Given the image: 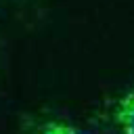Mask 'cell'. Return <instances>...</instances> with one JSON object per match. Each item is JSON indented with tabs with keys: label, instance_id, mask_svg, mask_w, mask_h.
<instances>
[{
	"label": "cell",
	"instance_id": "obj_2",
	"mask_svg": "<svg viewBox=\"0 0 134 134\" xmlns=\"http://www.w3.org/2000/svg\"><path fill=\"white\" fill-rule=\"evenodd\" d=\"M103 121L113 134H134V84L107 103Z\"/></svg>",
	"mask_w": 134,
	"mask_h": 134
},
{
	"label": "cell",
	"instance_id": "obj_1",
	"mask_svg": "<svg viewBox=\"0 0 134 134\" xmlns=\"http://www.w3.org/2000/svg\"><path fill=\"white\" fill-rule=\"evenodd\" d=\"M21 134H92L80 124L54 113H27L19 121Z\"/></svg>",
	"mask_w": 134,
	"mask_h": 134
}]
</instances>
